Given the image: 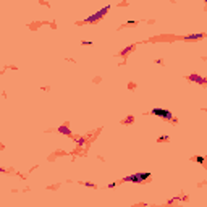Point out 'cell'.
Segmentation results:
<instances>
[{"label":"cell","instance_id":"obj_11","mask_svg":"<svg viewBox=\"0 0 207 207\" xmlns=\"http://www.w3.org/2000/svg\"><path fill=\"white\" fill-rule=\"evenodd\" d=\"M81 45H84V47H92L94 42L89 41V39H83V41H81Z\"/></svg>","mask_w":207,"mask_h":207},{"label":"cell","instance_id":"obj_6","mask_svg":"<svg viewBox=\"0 0 207 207\" xmlns=\"http://www.w3.org/2000/svg\"><path fill=\"white\" fill-rule=\"evenodd\" d=\"M205 34L204 32H193V34H188V36H183V41H201V39H204Z\"/></svg>","mask_w":207,"mask_h":207},{"label":"cell","instance_id":"obj_14","mask_svg":"<svg viewBox=\"0 0 207 207\" xmlns=\"http://www.w3.org/2000/svg\"><path fill=\"white\" fill-rule=\"evenodd\" d=\"M115 186H116V181H112V183L107 184V188H109V189H113Z\"/></svg>","mask_w":207,"mask_h":207},{"label":"cell","instance_id":"obj_10","mask_svg":"<svg viewBox=\"0 0 207 207\" xmlns=\"http://www.w3.org/2000/svg\"><path fill=\"white\" fill-rule=\"evenodd\" d=\"M194 162L199 163V165H202V163L205 162V157H204V155H196V157H194Z\"/></svg>","mask_w":207,"mask_h":207},{"label":"cell","instance_id":"obj_17","mask_svg":"<svg viewBox=\"0 0 207 207\" xmlns=\"http://www.w3.org/2000/svg\"><path fill=\"white\" fill-rule=\"evenodd\" d=\"M0 173H7V168H2V167H0Z\"/></svg>","mask_w":207,"mask_h":207},{"label":"cell","instance_id":"obj_7","mask_svg":"<svg viewBox=\"0 0 207 207\" xmlns=\"http://www.w3.org/2000/svg\"><path fill=\"white\" fill-rule=\"evenodd\" d=\"M133 49H134V45H133V44H129V45H126V47H123V49L118 52V55H120L122 58H125V57H128V55L131 54Z\"/></svg>","mask_w":207,"mask_h":207},{"label":"cell","instance_id":"obj_5","mask_svg":"<svg viewBox=\"0 0 207 207\" xmlns=\"http://www.w3.org/2000/svg\"><path fill=\"white\" fill-rule=\"evenodd\" d=\"M57 133H58V134H63V136H71V134H73L71 129H70V126H68V123H62V125H58Z\"/></svg>","mask_w":207,"mask_h":207},{"label":"cell","instance_id":"obj_9","mask_svg":"<svg viewBox=\"0 0 207 207\" xmlns=\"http://www.w3.org/2000/svg\"><path fill=\"white\" fill-rule=\"evenodd\" d=\"M75 142L79 146V147H83V146L86 144V137H84V136H76V137H75Z\"/></svg>","mask_w":207,"mask_h":207},{"label":"cell","instance_id":"obj_16","mask_svg":"<svg viewBox=\"0 0 207 207\" xmlns=\"http://www.w3.org/2000/svg\"><path fill=\"white\" fill-rule=\"evenodd\" d=\"M168 139V136H160V137H159V141H167Z\"/></svg>","mask_w":207,"mask_h":207},{"label":"cell","instance_id":"obj_2","mask_svg":"<svg viewBox=\"0 0 207 207\" xmlns=\"http://www.w3.org/2000/svg\"><path fill=\"white\" fill-rule=\"evenodd\" d=\"M110 8H112V5H105V7L99 8L97 11L91 13V15H88V16L83 20V24H96V23H99V21H100L104 16H105L107 13L110 11Z\"/></svg>","mask_w":207,"mask_h":207},{"label":"cell","instance_id":"obj_15","mask_svg":"<svg viewBox=\"0 0 207 207\" xmlns=\"http://www.w3.org/2000/svg\"><path fill=\"white\" fill-rule=\"evenodd\" d=\"M155 63H159V65H163V58H155Z\"/></svg>","mask_w":207,"mask_h":207},{"label":"cell","instance_id":"obj_3","mask_svg":"<svg viewBox=\"0 0 207 207\" xmlns=\"http://www.w3.org/2000/svg\"><path fill=\"white\" fill-rule=\"evenodd\" d=\"M150 115H155V116H159V118L165 120V122H175L173 113L168 109H163V107H154V109L150 110Z\"/></svg>","mask_w":207,"mask_h":207},{"label":"cell","instance_id":"obj_1","mask_svg":"<svg viewBox=\"0 0 207 207\" xmlns=\"http://www.w3.org/2000/svg\"><path fill=\"white\" fill-rule=\"evenodd\" d=\"M150 176H152L150 171H136V173L125 176L122 181H125V183H133V184H142V183H147L150 180Z\"/></svg>","mask_w":207,"mask_h":207},{"label":"cell","instance_id":"obj_12","mask_svg":"<svg viewBox=\"0 0 207 207\" xmlns=\"http://www.w3.org/2000/svg\"><path fill=\"white\" fill-rule=\"evenodd\" d=\"M83 186H86V188H96V183H91V181H83Z\"/></svg>","mask_w":207,"mask_h":207},{"label":"cell","instance_id":"obj_8","mask_svg":"<svg viewBox=\"0 0 207 207\" xmlns=\"http://www.w3.org/2000/svg\"><path fill=\"white\" fill-rule=\"evenodd\" d=\"M180 201H186V196H173V197H170V199L167 201V204L173 205L175 202H180Z\"/></svg>","mask_w":207,"mask_h":207},{"label":"cell","instance_id":"obj_4","mask_svg":"<svg viewBox=\"0 0 207 207\" xmlns=\"http://www.w3.org/2000/svg\"><path fill=\"white\" fill-rule=\"evenodd\" d=\"M186 79L189 81V83H196L199 86H205L207 84V78H204L202 75H199V73H191V75L186 76Z\"/></svg>","mask_w":207,"mask_h":207},{"label":"cell","instance_id":"obj_13","mask_svg":"<svg viewBox=\"0 0 207 207\" xmlns=\"http://www.w3.org/2000/svg\"><path fill=\"white\" fill-rule=\"evenodd\" d=\"M133 24H137V20H128L126 21V26H133Z\"/></svg>","mask_w":207,"mask_h":207}]
</instances>
